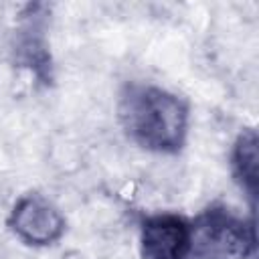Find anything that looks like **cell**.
I'll use <instances>...</instances> for the list:
<instances>
[{
  "mask_svg": "<svg viewBox=\"0 0 259 259\" xmlns=\"http://www.w3.org/2000/svg\"><path fill=\"white\" fill-rule=\"evenodd\" d=\"M115 113L123 136L146 152L176 156L186 146L190 105L166 87L125 81L117 93Z\"/></svg>",
  "mask_w": 259,
  "mask_h": 259,
  "instance_id": "1",
  "label": "cell"
},
{
  "mask_svg": "<svg viewBox=\"0 0 259 259\" xmlns=\"http://www.w3.org/2000/svg\"><path fill=\"white\" fill-rule=\"evenodd\" d=\"M259 140H257V132L253 127L243 130L231 150V170H233V178L239 184V188L247 194L251 208H255V200H257V186H259V178H257V170H259Z\"/></svg>",
  "mask_w": 259,
  "mask_h": 259,
  "instance_id": "6",
  "label": "cell"
},
{
  "mask_svg": "<svg viewBox=\"0 0 259 259\" xmlns=\"http://www.w3.org/2000/svg\"><path fill=\"white\" fill-rule=\"evenodd\" d=\"M142 259H194L190 219L178 212H152L138 225Z\"/></svg>",
  "mask_w": 259,
  "mask_h": 259,
  "instance_id": "4",
  "label": "cell"
},
{
  "mask_svg": "<svg viewBox=\"0 0 259 259\" xmlns=\"http://www.w3.org/2000/svg\"><path fill=\"white\" fill-rule=\"evenodd\" d=\"M194 259H251L255 255V223L223 202H210L190 219Z\"/></svg>",
  "mask_w": 259,
  "mask_h": 259,
  "instance_id": "2",
  "label": "cell"
},
{
  "mask_svg": "<svg viewBox=\"0 0 259 259\" xmlns=\"http://www.w3.org/2000/svg\"><path fill=\"white\" fill-rule=\"evenodd\" d=\"M28 22L20 26L14 34L12 40V61L18 67L28 69L38 83L42 85H53V59L49 51V42L42 30V24L38 22L36 14H30Z\"/></svg>",
  "mask_w": 259,
  "mask_h": 259,
  "instance_id": "5",
  "label": "cell"
},
{
  "mask_svg": "<svg viewBox=\"0 0 259 259\" xmlns=\"http://www.w3.org/2000/svg\"><path fill=\"white\" fill-rule=\"evenodd\" d=\"M6 227L28 247H51L65 235L67 221L59 206L45 194L26 192L14 202Z\"/></svg>",
  "mask_w": 259,
  "mask_h": 259,
  "instance_id": "3",
  "label": "cell"
}]
</instances>
